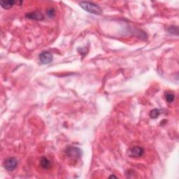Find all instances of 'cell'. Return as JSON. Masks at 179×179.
Instances as JSON below:
<instances>
[{"mask_svg": "<svg viewBox=\"0 0 179 179\" xmlns=\"http://www.w3.org/2000/svg\"><path fill=\"white\" fill-rule=\"evenodd\" d=\"M47 15L49 18H53L56 15V10L53 8H49L47 10Z\"/></svg>", "mask_w": 179, "mask_h": 179, "instance_id": "obj_12", "label": "cell"}, {"mask_svg": "<svg viewBox=\"0 0 179 179\" xmlns=\"http://www.w3.org/2000/svg\"><path fill=\"white\" fill-rule=\"evenodd\" d=\"M18 166V160L16 158H9L4 162V167L9 171H12Z\"/></svg>", "mask_w": 179, "mask_h": 179, "instance_id": "obj_3", "label": "cell"}, {"mask_svg": "<svg viewBox=\"0 0 179 179\" xmlns=\"http://www.w3.org/2000/svg\"><path fill=\"white\" fill-rule=\"evenodd\" d=\"M80 6L87 12L95 15H101L102 13V9L95 3L90 1H81L79 3Z\"/></svg>", "mask_w": 179, "mask_h": 179, "instance_id": "obj_1", "label": "cell"}, {"mask_svg": "<svg viewBox=\"0 0 179 179\" xmlns=\"http://www.w3.org/2000/svg\"><path fill=\"white\" fill-rule=\"evenodd\" d=\"M66 154L69 158L73 159V160H77L81 157L82 150L77 147L69 146L67 148Z\"/></svg>", "mask_w": 179, "mask_h": 179, "instance_id": "obj_2", "label": "cell"}, {"mask_svg": "<svg viewBox=\"0 0 179 179\" xmlns=\"http://www.w3.org/2000/svg\"><path fill=\"white\" fill-rule=\"evenodd\" d=\"M109 178H116L117 177H116V176H115L112 175V176H109Z\"/></svg>", "mask_w": 179, "mask_h": 179, "instance_id": "obj_13", "label": "cell"}, {"mask_svg": "<svg viewBox=\"0 0 179 179\" xmlns=\"http://www.w3.org/2000/svg\"><path fill=\"white\" fill-rule=\"evenodd\" d=\"M160 114V110L157 109V108H154V109L152 110L150 113V116L152 118L155 119V118H158V116Z\"/></svg>", "mask_w": 179, "mask_h": 179, "instance_id": "obj_9", "label": "cell"}, {"mask_svg": "<svg viewBox=\"0 0 179 179\" xmlns=\"http://www.w3.org/2000/svg\"><path fill=\"white\" fill-rule=\"evenodd\" d=\"M15 1L13 0H4V1H0V5L1 6V7L4 8V9H9L13 7V6L15 4Z\"/></svg>", "mask_w": 179, "mask_h": 179, "instance_id": "obj_7", "label": "cell"}, {"mask_svg": "<svg viewBox=\"0 0 179 179\" xmlns=\"http://www.w3.org/2000/svg\"><path fill=\"white\" fill-rule=\"evenodd\" d=\"M144 153V150L140 146H135L130 150V156L132 158H141Z\"/></svg>", "mask_w": 179, "mask_h": 179, "instance_id": "obj_5", "label": "cell"}, {"mask_svg": "<svg viewBox=\"0 0 179 179\" xmlns=\"http://www.w3.org/2000/svg\"><path fill=\"white\" fill-rule=\"evenodd\" d=\"M165 98H166V100H167V102L171 103V102H173V101L174 100L175 95H174V94H173V93H167L166 95H165Z\"/></svg>", "mask_w": 179, "mask_h": 179, "instance_id": "obj_10", "label": "cell"}, {"mask_svg": "<svg viewBox=\"0 0 179 179\" xmlns=\"http://www.w3.org/2000/svg\"><path fill=\"white\" fill-rule=\"evenodd\" d=\"M39 60L41 64H47L53 60V56L50 52L44 51L39 55Z\"/></svg>", "mask_w": 179, "mask_h": 179, "instance_id": "obj_4", "label": "cell"}, {"mask_svg": "<svg viewBox=\"0 0 179 179\" xmlns=\"http://www.w3.org/2000/svg\"><path fill=\"white\" fill-rule=\"evenodd\" d=\"M40 163H41V167H42L43 169H49L50 167H51V161H50L47 158H46V157H43V158L41 159Z\"/></svg>", "mask_w": 179, "mask_h": 179, "instance_id": "obj_8", "label": "cell"}, {"mask_svg": "<svg viewBox=\"0 0 179 179\" xmlns=\"http://www.w3.org/2000/svg\"><path fill=\"white\" fill-rule=\"evenodd\" d=\"M27 18L32 20H36V21H41L43 19V16L41 12L38 11H33V12L28 13L26 14Z\"/></svg>", "mask_w": 179, "mask_h": 179, "instance_id": "obj_6", "label": "cell"}, {"mask_svg": "<svg viewBox=\"0 0 179 179\" xmlns=\"http://www.w3.org/2000/svg\"><path fill=\"white\" fill-rule=\"evenodd\" d=\"M167 31L170 33L171 34H176L178 35V27H174V26H171L168 28Z\"/></svg>", "mask_w": 179, "mask_h": 179, "instance_id": "obj_11", "label": "cell"}]
</instances>
